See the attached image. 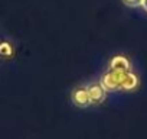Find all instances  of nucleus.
Masks as SVG:
<instances>
[{
  "instance_id": "f257e3e1",
  "label": "nucleus",
  "mask_w": 147,
  "mask_h": 139,
  "mask_svg": "<svg viewBox=\"0 0 147 139\" xmlns=\"http://www.w3.org/2000/svg\"><path fill=\"white\" fill-rule=\"evenodd\" d=\"M71 102L72 104L78 109H87L91 106L90 100V93H88V86H77L71 91Z\"/></svg>"
},
{
  "instance_id": "f03ea898",
  "label": "nucleus",
  "mask_w": 147,
  "mask_h": 139,
  "mask_svg": "<svg viewBox=\"0 0 147 139\" xmlns=\"http://www.w3.org/2000/svg\"><path fill=\"white\" fill-rule=\"evenodd\" d=\"M123 76H124V73H117V71H113V70H108V68H107V71L101 76L100 83L105 87L107 91H111V90H121Z\"/></svg>"
},
{
  "instance_id": "7ed1b4c3",
  "label": "nucleus",
  "mask_w": 147,
  "mask_h": 139,
  "mask_svg": "<svg viewBox=\"0 0 147 139\" xmlns=\"http://www.w3.org/2000/svg\"><path fill=\"white\" fill-rule=\"evenodd\" d=\"M88 93H90L91 106H100L105 102L108 91L100 81H92L91 84H88Z\"/></svg>"
},
{
  "instance_id": "20e7f679",
  "label": "nucleus",
  "mask_w": 147,
  "mask_h": 139,
  "mask_svg": "<svg viewBox=\"0 0 147 139\" xmlns=\"http://www.w3.org/2000/svg\"><path fill=\"white\" fill-rule=\"evenodd\" d=\"M131 62L127 57L124 55H115L111 58L110 64H108V70H113V71H117V73H127V71H131Z\"/></svg>"
},
{
  "instance_id": "39448f33",
  "label": "nucleus",
  "mask_w": 147,
  "mask_h": 139,
  "mask_svg": "<svg viewBox=\"0 0 147 139\" xmlns=\"http://www.w3.org/2000/svg\"><path fill=\"white\" fill-rule=\"evenodd\" d=\"M138 86V77L131 71H127L124 73L123 76V84H121V90H125V91H131L134 89H137Z\"/></svg>"
},
{
  "instance_id": "423d86ee",
  "label": "nucleus",
  "mask_w": 147,
  "mask_h": 139,
  "mask_svg": "<svg viewBox=\"0 0 147 139\" xmlns=\"http://www.w3.org/2000/svg\"><path fill=\"white\" fill-rule=\"evenodd\" d=\"M15 44L10 39H0V58L10 59L15 55Z\"/></svg>"
},
{
  "instance_id": "0eeeda50",
  "label": "nucleus",
  "mask_w": 147,
  "mask_h": 139,
  "mask_svg": "<svg viewBox=\"0 0 147 139\" xmlns=\"http://www.w3.org/2000/svg\"><path fill=\"white\" fill-rule=\"evenodd\" d=\"M143 0H123V3L128 7H141Z\"/></svg>"
},
{
  "instance_id": "6e6552de",
  "label": "nucleus",
  "mask_w": 147,
  "mask_h": 139,
  "mask_svg": "<svg viewBox=\"0 0 147 139\" xmlns=\"http://www.w3.org/2000/svg\"><path fill=\"white\" fill-rule=\"evenodd\" d=\"M141 7L144 9V12H147V0H143L141 2Z\"/></svg>"
}]
</instances>
